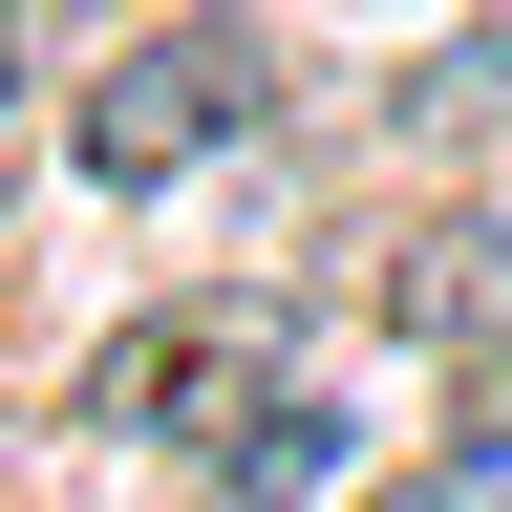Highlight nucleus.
<instances>
[{
  "label": "nucleus",
  "mask_w": 512,
  "mask_h": 512,
  "mask_svg": "<svg viewBox=\"0 0 512 512\" xmlns=\"http://www.w3.org/2000/svg\"><path fill=\"white\" fill-rule=\"evenodd\" d=\"M278 128V43H256V0H171V22H128L86 64V107H64V171L86 192H192L214 150Z\"/></svg>",
  "instance_id": "nucleus-1"
},
{
  "label": "nucleus",
  "mask_w": 512,
  "mask_h": 512,
  "mask_svg": "<svg viewBox=\"0 0 512 512\" xmlns=\"http://www.w3.org/2000/svg\"><path fill=\"white\" fill-rule=\"evenodd\" d=\"M278 384H299V299H171V320H128V342L86 363V427L192 470V448H214V427H256Z\"/></svg>",
  "instance_id": "nucleus-2"
},
{
  "label": "nucleus",
  "mask_w": 512,
  "mask_h": 512,
  "mask_svg": "<svg viewBox=\"0 0 512 512\" xmlns=\"http://www.w3.org/2000/svg\"><path fill=\"white\" fill-rule=\"evenodd\" d=\"M384 342H427V363H512V192H470V214H427L406 256H384Z\"/></svg>",
  "instance_id": "nucleus-3"
},
{
  "label": "nucleus",
  "mask_w": 512,
  "mask_h": 512,
  "mask_svg": "<svg viewBox=\"0 0 512 512\" xmlns=\"http://www.w3.org/2000/svg\"><path fill=\"white\" fill-rule=\"evenodd\" d=\"M342 470H363V427L320 406V384H278V406H256V427H214V448H192L171 491H192V512H320Z\"/></svg>",
  "instance_id": "nucleus-4"
},
{
  "label": "nucleus",
  "mask_w": 512,
  "mask_h": 512,
  "mask_svg": "<svg viewBox=\"0 0 512 512\" xmlns=\"http://www.w3.org/2000/svg\"><path fill=\"white\" fill-rule=\"evenodd\" d=\"M384 150H512V22H470V43H427L406 86H384Z\"/></svg>",
  "instance_id": "nucleus-5"
},
{
  "label": "nucleus",
  "mask_w": 512,
  "mask_h": 512,
  "mask_svg": "<svg viewBox=\"0 0 512 512\" xmlns=\"http://www.w3.org/2000/svg\"><path fill=\"white\" fill-rule=\"evenodd\" d=\"M448 448H491V470H512V363H470V406H448Z\"/></svg>",
  "instance_id": "nucleus-6"
},
{
  "label": "nucleus",
  "mask_w": 512,
  "mask_h": 512,
  "mask_svg": "<svg viewBox=\"0 0 512 512\" xmlns=\"http://www.w3.org/2000/svg\"><path fill=\"white\" fill-rule=\"evenodd\" d=\"M43 22H64V0H0V107L43 86Z\"/></svg>",
  "instance_id": "nucleus-7"
}]
</instances>
